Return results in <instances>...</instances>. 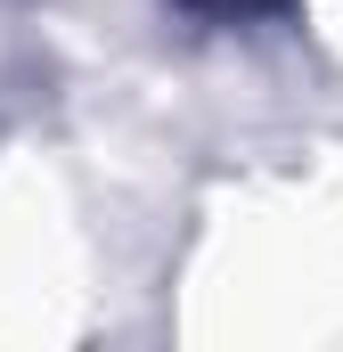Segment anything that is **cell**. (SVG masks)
Listing matches in <instances>:
<instances>
[{"mask_svg":"<svg viewBox=\"0 0 343 352\" xmlns=\"http://www.w3.org/2000/svg\"><path fill=\"white\" fill-rule=\"evenodd\" d=\"M196 8H213V16H254V8H278V0H196Z\"/></svg>","mask_w":343,"mask_h":352,"instance_id":"1","label":"cell"}]
</instances>
